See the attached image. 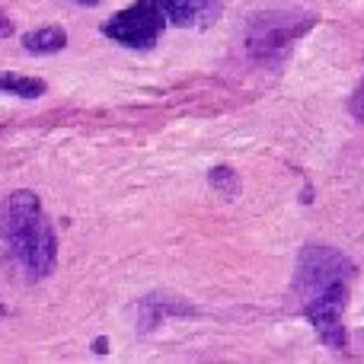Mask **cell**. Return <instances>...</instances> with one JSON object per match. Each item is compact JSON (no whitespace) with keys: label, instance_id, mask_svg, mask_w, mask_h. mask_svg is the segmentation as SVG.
<instances>
[{"label":"cell","instance_id":"6da1fadb","mask_svg":"<svg viewBox=\"0 0 364 364\" xmlns=\"http://www.w3.org/2000/svg\"><path fill=\"white\" fill-rule=\"evenodd\" d=\"M6 237L16 252V259L23 262L26 275L32 282L48 278L58 265V237L55 227L48 224V218L42 214L36 192H13L10 211H6Z\"/></svg>","mask_w":364,"mask_h":364},{"label":"cell","instance_id":"7a4b0ae2","mask_svg":"<svg viewBox=\"0 0 364 364\" xmlns=\"http://www.w3.org/2000/svg\"><path fill=\"white\" fill-rule=\"evenodd\" d=\"M355 265L348 262L342 252H336L333 246H320L310 243L304 246L301 262H297V275H294V294L301 297V304L307 297L320 294L323 288H329L333 282H352Z\"/></svg>","mask_w":364,"mask_h":364},{"label":"cell","instance_id":"3957f363","mask_svg":"<svg viewBox=\"0 0 364 364\" xmlns=\"http://www.w3.org/2000/svg\"><path fill=\"white\" fill-rule=\"evenodd\" d=\"M166 26V13L160 0H134L128 10H119L106 26V38L125 45V48H154Z\"/></svg>","mask_w":364,"mask_h":364},{"label":"cell","instance_id":"277c9868","mask_svg":"<svg viewBox=\"0 0 364 364\" xmlns=\"http://www.w3.org/2000/svg\"><path fill=\"white\" fill-rule=\"evenodd\" d=\"M346 297H348V282H333L329 288H323L320 294L307 297L301 304L304 316L314 323L316 336L326 342L329 348H346V326H342V310H346Z\"/></svg>","mask_w":364,"mask_h":364},{"label":"cell","instance_id":"5b68a950","mask_svg":"<svg viewBox=\"0 0 364 364\" xmlns=\"http://www.w3.org/2000/svg\"><path fill=\"white\" fill-rule=\"evenodd\" d=\"M64 45H68V32L61 26H42L23 36V48L29 55H55V51H64Z\"/></svg>","mask_w":364,"mask_h":364},{"label":"cell","instance_id":"8992f818","mask_svg":"<svg viewBox=\"0 0 364 364\" xmlns=\"http://www.w3.org/2000/svg\"><path fill=\"white\" fill-rule=\"evenodd\" d=\"M45 80L38 77H23V74H6L0 70V93H10V96H23V100H38L45 93Z\"/></svg>","mask_w":364,"mask_h":364},{"label":"cell","instance_id":"52a82bcc","mask_svg":"<svg viewBox=\"0 0 364 364\" xmlns=\"http://www.w3.org/2000/svg\"><path fill=\"white\" fill-rule=\"evenodd\" d=\"M160 6H164V13H166V23L188 26V23H195V16L201 13L205 0H160Z\"/></svg>","mask_w":364,"mask_h":364},{"label":"cell","instance_id":"ba28073f","mask_svg":"<svg viewBox=\"0 0 364 364\" xmlns=\"http://www.w3.org/2000/svg\"><path fill=\"white\" fill-rule=\"evenodd\" d=\"M208 182H211L214 192L227 195V198H237L240 195V179H237V173H233L230 166H214V170L208 173Z\"/></svg>","mask_w":364,"mask_h":364},{"label":"cell","instance_id":"9c48e42d","mask_svg":"<svg viewBox=\"0 0 364 364\" xmlns=\"http://www.w3.org/2000/svg\"><path fill=\"white\" fill-rule=\"evenodd\" d=\"M10 32H13V23L4 16V10H0V38H6V36H10Z\"/></svg>","mask_w":364,"mask_h":364},{"label":"cell","instance_id":"30bf717a","mask_svg":"<svg viewBox=\"0 0 364 364\" xmlns=\"http://www.w3.org/2000/svg\"><path fill=\"white\" fill-rule=\"evenodd\" d=\"M77 4H83V6H96L100 0H77Z\"/></svg>","mask_w":364,"mask_h":364}]
</instances>
